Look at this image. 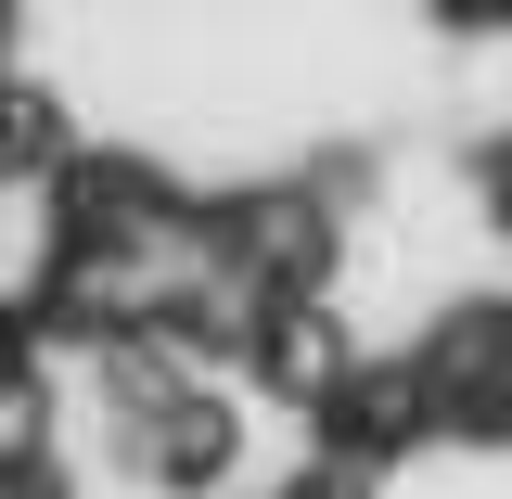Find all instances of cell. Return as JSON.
Segmentation results:
<instances>
[{
  "label": "cell",
  "instance_id": "3",
  "mask_svg": "<svg viewBox=\"0 0 512 499\" xmlns=\"http://www.w3.org/2000/svg\"><path fill=\"white\" fill-rule=\"evenodd\" d=\"M448 13H461V26H500V13H512V0H448Z\"/></svg>",
  "mask_w": 512,
  "mask_h": 499
},
{
  "label": "cell",
  "instance_id": "1",
  "mask_svg": "<svg viewBox=\"0 0 512 499\" xmlns=\"http://www.w3.org/2000/svg\"><path fill=\"white\" fill-rule=\"evenodd\" d=\"M410 410L448 436H512V308L436 320V346L410 359Z\"/></svg>",
  "mask_w": 512,
  "mask_h": 499
},
{
  "label": "cell",
  "instance_id": "2",
  "mask_svg": "<svg viewBox=\"0 0 512 499\" xmlns=\"http://www.w3.org/2000/svg\"><path fill=\"white\" fill-rule=\"evenodd\" d=\"M474 180H487V218L512 231V141H487V154H474Z\"/></svg>",
  "mask_w": 512,
  "mask_h": 499
}]
</instances>
